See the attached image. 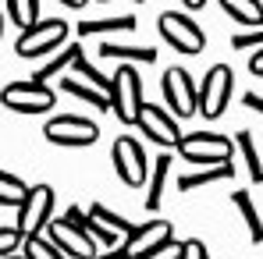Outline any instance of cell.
Segmentation results:
<instances>
[{"instance_id": "1", "label": "cell", "mask_w": 263, "mask_h": 259, "mask_svg": "<svg viewBox=\"0 0 263 259\" xmlns=\"http://www.w3.org/2000/svg\"><path fill=\"white\" fill-rule=\"evenodd\" d=\"M61 89L79 96V99H86L89 107H96V110H114V86H110V78H103L96 68H89L86 61H79L61 78Z\"/></svg>"}, {"instance_id": "2", "label": "cell", "mask_w": 263, "mask_h": 259, "mask_svg": "<svg viewBox=\"0 0 263 259\" xmlns=\"http://www.w3.org/2000/svg\"><path fill=\"white\" fill-rule=\"evenodd\" d=\"M178 153L189 160V164H199V167H220V164H231L235 156V138H224L214 131H192L178 142Z\"/></svg>"}, {"instance_id": "3", "label": "cell", "mask_w": 263, "mask_h": 259, "mask_svg": "<svg viewBox=\"0 0 263 259\" xmlns=\"http://www.w3.org/2000/svg\"><path fill=\"white\" fill-rule=\"evenodd\" d=\"M132 227L125 216H118L114 210H107L103 203H92L89 206V234L92 242L100 245V256H110V252H121L125 242L132 238Z\"/></svg>"}, {"instance_id": "4", "label": "cell", "mask_w": 263, "mask_h": 259, "mask_svg": "<svg viewBox=\"0 0 263 259\" xmlns=\"http://www.w3.org/2000/svg\"><path fill=\"white\" fill-rule=\"evenodd\" d=\"M64 46H68V22H61V18H46L40 25L18 32V39H14L18 57H29V61L46 57V53H57Z\"/></svg>"}, {"instance_id": "5", "label": "cell", "mask_w": 263, "mask_h": 259, "mask_svg": "<svg viewBox=\"0 0 263 259\" xmlns=\"http://www.w3.org/2000/svg\"><path fill=\"white\" fill-rule=\"evenodd\" d=\"M53 224V188L50 185H32L29 195L18 206V231L25 238L46 234V227Z\"/></svg>"}, {"instance_id": "6", "label": "cell", "mask_w": 263, "mask_h": 259, "mask_svg": "<svg viewBox=\"0 0 263 259\" xmlns=\"http://www.w3.org/2000/svg\"><path fill=\"white\" fill-rule=\"evenodd\" d=\"M157 32L167 39V46H175L178 53H189V57H196V53H203V29L189 18V14H181V11H164L160 18H157Z\"/></svg>"}, {"instance_id": "7", "label": "cell", "mask_w": 263, "mask_h": 259, "mask_svg": "<svg viewBox=\"0 0 263 259\" xmlns=\"http://www.w3.org/2000/svg\"><path fill=\"white\" fill-rule=\"evenodd\" d=\"M53 92L46 82H36V78H25V82H11V86L0 89V103L14 114H46L53 107Z\"/></svg>"}, {"instance_id": "8", "label": "cell", "mask_w": 263, "mask_h": 259, "mask_svg": "<svg viewBox=\"0 0 263 259\" xmlns=\"http://www.w3.org/2000/svg\"><path fill=\"white\" fill-rule=\"evenodd\" d=\"M231 89H235V75H231V68H228V64H214V68L206 71L203 86H199V114H203L206 121H217L220 114L228 110V103H231Z\"/></svg>"}, {"instance_id": "9", "label": "cell", "mask_w": 263, "mask_h": 259, "mask_svg": "<svg viewBox=\"0 0 263 259\" xmlns=\"http://www.w3.org/2000/svg\"><path fill=\"white\" fill-rule=\"evenodd\" d=\"M110 86H114V114L125 121V125H135L139 121V110H142V78H139V71L132 68V64H121L118 71H114V78H110Z\"/></svg>"}, {"instance_id": "10", "label": "cell", "mask_w": 263, "mask_h": 259, "mask_svg": "<svg viewBox=\"0 0 263 259\" xmlns=\"http://www.w3.org/2000/svg\"><path fill=\"white\" fill-rule=\"evenodd\" d=\"M46 142L53 146H68V149H79V146H92L100 138V125H92L89 117H75V114H61L53 121L43 125Z\"/></svg>"}, {"instance_id": "11", "label": "cell", "mask_w": 263, "mask_h": 259, "mask_svg": "<svg viewBox=\"0 0 263 259\" xmlns=\"http://www.w3.org/2000/svg\"><path fill=\"white\" fill-rule=\"evenodd\" d=\"M160 89H164V103L178 117H192L199 110V89H196L192 75L185 68H167L164 78H160Z\"/></svg>"}, {"instance_id": "12", "label": "cell", "mask_w": 263, "mask_h": 259, "mask_svg": "<svg viewBox=\"0 0 263 259\" xmlns=\"http://www.w3.org/2000/svg\"><path fill=\"white\" fill-rule=\"evenodd\" d=\"M114 171L121 177V185H128V188H142L149 181V164H146V153H142L139 138L121 135L114 142Z\"/></svg>"}, {"instance_id": "13", "label": "cell", "mask_w": 263, "mask_h": 259, "mask_svg": "<svg viewBox=\"0 0 263 259\" xmlns=\"http://www.w3.org/2000/svg\"><path fill=\"white\" fill-rule=\"evenodd\" d=\"M46 238H50L68 259H100V245L92 242V234L82 231V227H75V224H68L64 216H57V220L46 227Z\"/></svg>"}, {"instance_id": "14", "label": "cell", "mask_w": 263, "mask_h": 259, "mask_svg": "<svg viewBox=\"0 0 263 259\" xmlns=\"http://www.w3.org/2000/svg\"><path fill=\"white\" fill-rule=\"evenodd\" d=\"M146 138H153L160 149H178V142L185 138L181 135V125H178L175 117L164 110V107H157V103H142V110H139V121H135Z\"/></svg>"}, {"instance_id": "15", "label": "cell", "mask_w": 263, "mask_h": 259, "mask_svg": "<svg viewBox=\"0 0 263 259\" xmlns=\"http://www.w3.org/2000/svg\"><path fill=\"white\" fill-rule=\"evenodd\" d=\"M167 242H175L171 238V224L167 220H149V224H139L135 231H132V238L125 242V259H149L157 249H164Z\"/></svg>"}, {"instance_id": "16", "label": "cell", "mask_w": 263, "mask_h": 259, "mask_svg": "<svg viewBox=\"0 0 263 259\" xmlns=\"http://www.w3.org/2000/svg\"><path fill=\"white\" fill-rule=\"evenodd\" d=\"M100 53L121 64H153L157 50L153 46H139V43H100Z\"/></svg>"}, {"instance_id": "17", "label": "cell", "mask_w": 263, "mask_h": 259, "mask_svg": "<svg viewBox=\"0 0 263 259\" xmlns=\"http://www.w3.org/2000/svg\"><path fill=\"white\" fill-rule=\"evenodd\" d=\"M135 32V14H118V18H92L79 25V36H125Z\"/></svg>"}, {"instance_id": "18", "label": "cell", "mask_w": 263, "mask_h": 259, "mask_svg": "<svg viewBox=\"0 0 263 259\" xmlns=\"http://www.w3.org/2000/svg\"><path fill=\"white\" fill-rule=\"evenodd\" d=\"M231 203H235V210L242 216V224H246V234H249V242L253 245H263V220L256 213V203L249 199V192H231Z\"/></svg>"}, {"instance_id": "19", "label": "cell", "mask_w": 263, "mask_h": 259, "mask_svg": "<svg viewBox=\"0 0 263 259\" xmlns=\"http://www.w3.org/2000/svg\"><path fill=\"white\" fill-rule=\"evenodd\" d=\"M171 174V153H160L149 167V181H146V210H160V195H164V181Z\"/></svg>"}, {"instance_id": "20", "label": "cell", "mask_w": 263, "mask_h": 259, "mask_svg": "<svg viewBox=\"0 0 263 259\" xmlns=\"http://www.w3.org/2000/svg\"><path fill=\"white\" fill-rule=\"evenodd\" d=\"M220 7L246 29H263V0H220Z\"/></svg>"}, {"instance_id": "21", "label": "cell", "mask_w": 263, "mask_h": 259, "mask_svg": "<svg viewBox=\"0 0 263 259\" xmlns=\"http://www.w3.org/2000/svg\"><path fill=\"white\" fill-rule=\"evenodd\" d=\"M79 61H82V43H68L57 57H50L43 68H36V75H32V78H36V82H46L50 75H57V71H64V68L71 71Z\"/></svg>"}, {"instance_id": "22", "label": "cell", "mask_w": 263, "mask_h": 259, "mask_svg": "<svg viewBox=\"0 0 263 259\" xmlns=\"http://www.w3.org/2000/svg\"><path fill=\"white\" fill-rule=\"evenodd\" d=\"M231 174H235L231 164L203 167V171H192V174H185V177H178V188H181V192H196V188H203V185H210V181H228Z\"/></svg>"}, {"instance_id": "23", "label": "cell", "mask_w": 263, "mask_h": 259, "mask_svg": "<svg viewBox=\"0 0 263 259\" xmlns=\"http://www.w3.org/2000/svg\"><path fill=\"white\" fill-rule=\"evenodd\" d=\"M235 149L242 153L246 160V177L249 181H263V164H260V153H256V142H253V131H238L235 135Z\"/></svg>"}, {"instance_id": "24", "label": "cell", "mask_w": 263, "mask_h": 259, "mask_svg": "<svg viewBox=\"0 0 263 259\" xmlns=\"http://www.w3.org/2000/svg\"><path fill=\"white\" fill-rule=\"evenodd\" d=\"M7 18L14 22L18 32L40 25V22H43V18H40V0H7Z\"/></svg>"}, {"instance_id": "25", "label": "cell", "mask_w": 263, "mask_h": 259, "mask_svg": "<svg viewBox=\"0 0 263 259\" xmlns=\"http://www.w3.org/2000/svg\"><path fill=\"white\" fill-rule=\"evenodd\" d=\"M32 185H25L18 174L0 171V206H22V199L29 195Z\"/></svg>"}, {"instance_id": "26", "label": "cell", "mask_w": 263, "mask_h": 259, "mask_svg": "<svg viewBox=\"0 0 263 259\" xmlns=\"http://www.w3.org/2000/svg\"><path fill=\"white\" fill-rule=\"evenodd\" d=\"M25 259H68L46 234H36V238H25Z\"/></svg>"}, {"instance_id": "27", "label": "cell", "mask_w": 263, "mask_h": 259, "mask_svg": "<svg viewBox=\"0 0 263 259\" xmlns=\"http://www.w3.org/2000/svg\"><path fill=\"white\" fill-rule=\"evenodd\" d=\"M18 245H25V234H22L18 227H0V259L14 256Z\"/></svg>"}, {"instance_id": "28", "label": "cell", "mask_w": 263, "mask_h": 259, "mask_svg": "<svg viewBox=\"0 0 263 259\" xmlns=\"http://www.w3.org/2000/svg\"><path fill=\"white\" fill-rule=\"evenodd\" d=\"M231 50H263V29H253V32H238V36H231Z\"/></svg>"}, {"instance_id": "29", "label": "cell", "mask_w": 263, "mask_h": 259, "mask_svg": "<svg viewBox=\"0 0 263 259\" xmlns=\"http://www.w3.org/2000/svg\"><path fill=\"white\" fill-rule=\"evenodd\" d=\"M181 259H210V252H206L203 242L189 238V242H181Z\"/></svg>"}, {"instance_id": "30", "label": "cell", "mask_w": 263, "mask_h": 259, "mask_svg": "<svg viewBox=\"0 0 263 259\" xmlns=\"http://www.w3.org/2000/svg\"><path fill=\"white\" fill-rule=\"evenodd\" d=\"M64 220H68V224H75V227H82V231H89V213H82L79 206L64 210Z\"/></svg>"}, {"instance_id": "31", "label": "cell", "mask_w": 263, "mask_h": 259, "mask_svg": "<svg viewBox=\"0 0 263 259\" xmlns=\"http://www.w3.org/2000/svg\"><path fill=\"white\" fill-rule=\"evenodd\" d=\"M149 259H181V242H167L164 249H157Z\"/></svg>"}, {"instance_id": "32", "label": "cell", "mask_w": 263, "mask_h": 259, "mask_svg": "<svg viewBox=\"0 0 263 259\" xmlns=\"http://www.w3.org/2000/svg\"><path fill=\"white\" fill-rule=\"evenodd\" d=\"M242 103H246L249 110H256V114H263V96H260V92H246V96H242Z\"/></svg>"}, {"instance_id": "33", "label": "cell", "mask_w": 263, "mask_h": 259, "mask_svg": "<svg viewBox=\"0 0 263 259\" xmlns=\"http://www.w3.org/2000/svg\"><path fill=\"white\" fill-rule=\"evenodd\" d=\"M249 71H253L256 78H263V50H256V53H253V61H249Z\"/></svg>"}, {"instance_id": "34", "label": "cell", "mask_w": 263, "mask_h": 259, "mask_svg": "<svg viewBox=\"0 0 263 259\" xmlns=\"http://www.w3.org/2000/svg\"><path fill=\"white\" fill-rule=\"evenodd\" d=\"M181 4H185V7H189V11H196V7H203V4H206V0H181Z\"/></svg>"}, {"instance_id": "35", "label": "cell", "mask_w": 263, "mask_h": 259, "mask_svg": "<svg viewBox=\"0 0 263 259\" xmlns=\"http://www.w3.org/2000/svg\"><path fill=\"white\" fill-rule=\"evenodd\" d=\"M61 4H64V7H86L89 0H61Z\"/></svg>"}, {"instance_id": "36", "label": "cell", "mask_w": 263, "mask_h": 259, "mask_svg": "<svg viewBox=\"0 0 263 259\" xmlns=\"http://www.w3.org/2000/svg\"><path fill=\"white\" fill-rule=\"evenodd\" d=\"M103 259H125V252H110V256H103Z\"/></svg>"}, {"instance_id": "37", "label": "cell", "mask_w": 263, "mask_h": 259, "mask_svg": "<svg viewBox=\"0 0 263 259\" xmlns=\"http://www.w3.org/2000/svg\"><path fill=\"white\" fill-rule=\"evenodd\" d=\"M0 36H4V14H0Z\"/></svg>"}, {"instance_id": "38", "label": "cell", "mask_w": 263, "mask_h": 259, "mask_svg": "<svg viewBox=\"0 0 263 259\" xmlns=\"http://www.w3.org/2000/svg\"><path fill=\"white\" fill-rule=\"evenodd\" d=\"M7 259H25V256H7Z\"/></svg>"}, {"instance_id": "39", "label": "cell", "mask_w": 263, "mask_h": 259, "mask_svg": "<svg viewBox=\"0 0 263 259\" xmlns=\"http://www.w3.org/2000/svg\"><path fill=\"white\" fill-rule=\"evenodd\" d=\"M135 4H142V0H135Z\"/></svg>"}, {"instance_id": "40", "label": "cell", "mask_w": 263, "mask_h": 259, "mask_svg": "<svg viewBox=\"0 0 263 259\" xmlns=\"http://www.w3.org/2000/svg\"><path fill=\"white\" fill-rule=\"evenodd\" d=\"M100 4H103V0H100Z\"/></svg>"}]
</instances>
